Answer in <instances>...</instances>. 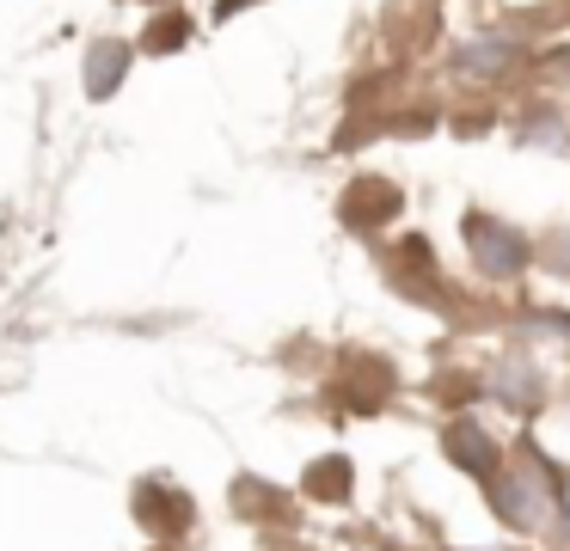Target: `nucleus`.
Segmentation results:
<instances>
[{"mask_svg": "<svg viewBox=\"0 0 570 551\" xmlns=\"http://www.w3.org/2000/svg\"><path fill=\"white\" fill-rule=\"evenodd\" d=\"M466 252L484 276H521V264H528V239H521L515 227H503V220H491V215L466 220Z\"/></svg>", "mask_w": 570, "mask_h": 551, "instance_id": "obj_1", "label": "nucleus"}, {"mask_svg": "<svg viewBox=\"0 0 570 551\" xmlns=\"http://www.w3.org/2000/svg\"><path fill=\"white\" fill-rule=\"evenodd\" d=\"M124 68H129V49L117 43V37L92 43V56H87V92L92 98H111L117 86H124Z\"/></svg>", "mask_w": 570, "mask_h": 551, "instance_id": "obj_2", "label": "nucleus"}, {"mask_svg": "<svg viewBox=\"0 0 570 551\" xmlns=\"http://www.w3.org/2000/svg\"><path fill=\"white\" fill-rule=\"evenodd\" d=\"M491 496H497V509H503L509 521H521V527H533V521H540V509H546L533 478H497Z\"/></svg>", "mask_w": 570, "mask_h": 551, "instance_id": "obj_3", "label": "nucleus"}, {"mask_svg": "<svg viewBox=\"0 0 570 551\" xmlns=\"http://www.w3.org/2000/svg\"><path fill=\"white\" fill-rule=\"evenodd\" d=\"M448 460L466 465V472H491V465H497V447H491V435H484V429L454 423V429H448Z\"/></svg>", "mask_w": 570, "mask_h": 551, "instance_id": "obj_4", "label": "nucleus"}, {"mask_svg": "<svg viewBox=\"0 0 570 551\" xmlns=\"http://www.w3.org/2000/svg\"><path fill=\"white\" fill-rule=\"evenodd\" d=\"M307 490H313V496H350V465L344 460H320V465H313V472H307Z\"/></svg>", "mask_w": 570, "mask_h": 551, "instance_id": "obj_5", "label": "nucleus"}, {"mask_svg": "<svg viewBox=\"0 0 570 551\" xmlns=\"http://www.w3.org/2000/svg\"><path fill=\"white\" fill-rule=\"evenodd\" d=\"M185 37H190V19H178V12H173V19H160V24H148V49H160V56H166V49H178Z\"/></svg>", "mask_w": 570, "mask_h": 551, "instance_id": "obj_6", "label": "nucleus"}, {"mask_svg": "<svg viewBox=\"0 0 570 551\" xmlns=\"http://www.w3.org/2000/svg\"><path fill=\"white\" fill-rule=\"evenodd\" d=\"M503 61H509V49H503V43H472V49H460V68H479V73L503 68Z\"/></svg>", "mask_w": 570, "mask_h": 551, "instance_id": "obj_7", "label": "nucleus"}, {"mask_svg": "<svg viewBox=\"0 0 570 551\" xmlns=\"http://www.w3.org/2000/svg\"><path fill=\"white\" fill-rule=\"evenodd\" d=\"M393 208H399V196H393V190H362L356 203H344V215H356V220H362V215H393Z\"/></svg>", "mask_w": 570, "mask_h": 551, "instance_id": "obj_8", "label": "nucleus"}, {"mask_svg": "<svg viewBox=\"0 0 570 551\" xmlns=\"http://www.w3.org/2000/svg\"><path fill=\"white\" fill-rule=\"evenodd\" d=\"M546 264L570 269V233H552V239H546Z\"/></svg>", "mask_w": 570, "mask_h": 551, "instance_id": "obj_9", "label": "nucleus"}, {"mask_svg": "<svg viewBox=\"0 0 570 551\" xmlns=\"http://www.w3.org/2000/svg\"><path fill=\"white\" fill-rule=\"evenodd\" d=\"M239 7H246V0H222V19H227V12H239Z\"/></svg>", "mask_w": 570, "mask_h": 551, "instance_id": "obj_10", "label": "nucleus"}]
</instances>
